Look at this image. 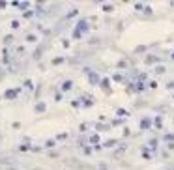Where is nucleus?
Returning <instances> with one entry per match:
<instances>
[]
</instances>
